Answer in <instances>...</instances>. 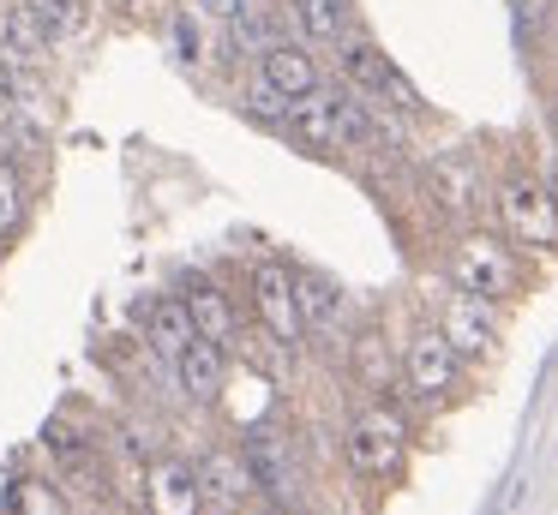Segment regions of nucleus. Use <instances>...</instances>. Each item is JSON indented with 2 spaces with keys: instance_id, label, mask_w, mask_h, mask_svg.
<instances>
[{
  "instance_id": "f257e3e1",
  "label": "nucleus",
  "mask_w": 558,
  "mask_h": 515,
  "mask_svg": "<svg viewBox=\"0 0 558 515\" xmlns=\"http://www.w3.org/2000/svg\"><path fill=\"white\" fill-rule=\"evenodd\" d=\"M493 204H498V222H505V234L517 246L558 252V186L553 180H541L534 168H510L493 186Z\"/></svg>"
},
{
  "instance_id": "f03ea898",
  "label": "nucleus",
  "mask_w": 558,
  "mask_h": 515,
  "mask_svg": "<svg viewBox=\"0 0 558 515\" xmlns=\"http://www.w3.org/2000/svg\"><path fill=\"white\" fill-rule=\"evenodd\" d=\"M402 455H409V426H402L397 407L373 402V407H361V414L342 426V462H349L354 479L385 486V479L402 474Z\"/></svg>"
},
{
  "instance_id": "7ed1b4c3",
  "label": "nucleus",
  "mask_w": 558,
  "mask_h": 515,
  "mask_svg": "<svg viewBox=\"0 0 558 515\" xmlns=\"http://www.w3.org/2000/svg\"><path fill=\"white\" fill-rule=\"evenodd\" d=\"M450 275H457L462 294H481V299H510L522 287V258H517V240H498L486 228H469L450 252Z\"/></svg>"
},
{
  "instance_id": "20e7f679",
  "label": "nucleus",
  "mask_w": 558,
  "mask_h": 515,
  "mask_svg": "<svg viewBox=\"0 0 558 515\" xmlns=\"http://www.w3.org/2000/svg\"><path fill=\"white\" fill-rule=\"evenodd\" d=\"M246 294H253V311L258 323H265V335L282 347V354H294V347L306 342V318H301V287H294V270L282 258H258L253 270H246Z\"/></svg>"
},
{
  "instance_id": "39448f33",
  "label": "nucleus",
  "mask_w": 558,
  "mask_h": 515,
  "mask_svg": "<svg viewBox=\"0 0 558 515\" xmlns=\"http://www.w3.org/2000/svg\"><path fill=\"white\" fill-rule=\"evenodd\" d=\"M462 366L469 359L450 347V335L438 330V323H426V330H414L409 335V354H402V378H409V395L421 407H438V402H450L457 395V383H462Z\"/></svg>"
},
{
  "instance_id": "423d86ee",
  "label": "nucleus",
  "mask_w": 558,
  "mask_h": 515,
  "mask_svg": "<svg viewBox=\"0 0 558 515\" xmlns=\"http://www.w3.org/2000/svg\"><path fill=\"white\" fill-rule=\"evenodd\" d=\"M426 192H433V204H438V216H445V222H462V228H469L474 216H481V198H486L481 162H474L469 150L433 156V168H426Z\"/></svg>"
},
{
  "instance_id": "0eeeda50",
  "label": "nucleus",
  "mask_w": 558,
  "mask_h": 515,
  "mask_svg": "<svg viewBox=\"0 0 558 515\" xmlns=\"http://www.w3.org/2000/svg\"><path fill=\"white\" fill-rule=\"evenodd\" d=\"M253 467L246 450H205L198 455V491H205V515H234L241 503H253Z\"/></svg>"
},
{
  "instance_id": "6e6552de",
  "label": "nucleus",
  "mask_w": 558,
  "mask_h": 515,
  "mask_svg": "<svg viewBox=\"0 0 558 515\" xmlns=\"http://www.w3.org/2000/svg\"><path fill=\"white\" fill-rule=\"evenodd\" d=\"M337 60H342V84H349V90H361L366 102H378V108H390V90H397V60L385 54V48L373 42V36H342L337 42Z\"/></svg>"
},
{
  "instance_id": "1a4fd4ad",
  "label": "nucleus",
  "mask_w": 558,
  "mask_h": 515,
  "mask_svg": "<svg viewBox=\"0 0 558 515\" xmlns=\"http://www.w3.org/2000/svg\"><path fill=\"white\" fill-rule=\"evenodd\" d=\"M438 330L450 335V347H457L462 359H486L498 347V318H493V299L481 294H462L445 299V318H438Z\"/></svg>"
},
{
  "instance_id": "9d476101",
  "label": "nucleus",
  "mask_w": 558,
  "mask_h": 515,
  "mask_svg": "<svg viewBox=\"0 0 558 515\" xmlns=\"http://www.w3.org/2000/svg\"><path fill=\"white\" fill-rule=\"evenodd\" d=\"M43 450H49L54 474H61L73 491H97V486H102L97 443H90L85 431L73 426V419H49V431H43Z\"/></svg>"
},
{
  "instance_id": "9b49d317",
  "label": "nucleus",
  "mask_w": 558,
  "mask_h": 515,
  "mask_svg": "<svg viewBox=\"0 0 558 515\" xmlns=\"http://www.w3.org/2000/svg\"><path fill=\"white\" fill-rule=\"evenodd\" d=\"M145 510L150 515H205L198 462H150V474H145Z\"/></svg>"
},
{
  "instance_id": "f8f14e48",
  "label": "nucleus",
  "mask_w": 558,
  "mask_h": 515,
  "mask_svg": "<svg viewBox=\"0 0 558 515\" xmlns=\"http://www.w3.org/2000/svg\"><path fill=\"white\" fill-rule=\"evenodd\" d=\"M289 132L301 150H313V156H330V150H342V120H337V90H325L318 84L313 96H301V102L289 108Z\"/></svg>"
},
{
  "instance_id": "ddd939ff",
  "label": "nucleus",
  "mask_w": 558,
  "mask_h": 515,
  "mask_svg": "<svg viewBox=\"0 0 558 515\" xmlns=\"http://www.w3.org/2000/svg\"><path fill=\"white\" fill-rule=\"evenodd\" d=\"M174 378L193 402H217L222 383H229V347L210 342V335H193V342L174 354Z\"/></svg>"
},
{
  "instance_id": "4468645a",
  "label": "nucleus",
  "mask_w": 558,
  "mask_h": 515,
  "mask_svg": "<svg viewBox=\"0 0 558 515\" xmlns=\"http://www.w3.org/2000/svg\"><path fill=\"white\" fill-rule=\"evenodd\" d=\"M258 78H265L270 90H282L289 102H301V96L318 90V60H313V48H306V42H289V36H282V42L265 48Z\"/></svg>"
},
{
  "instance_id": "2eb2a0df",
  "label": "nucleus",
  "mask_w": 558,
  "mask_h": 515,
  "mask_svg": "<svg viewBox=\"0 0 558 515\" xmlns=\"http://www.w3.org/2000/svg\"><path fill=\"white\" fill-rule=\"evenodd\" d=\"M181 299H186V311H193V330H198V335H210V342H222V347L241 335V311H234V294H229V287L193 282Z\"/></svg>"
},
{
  "instance_id": "dca6fc26",
  "label": "nucleus",
  "mask_w": 558,
  "mask_h": 515,
  "mask_svg": "<svg viewBox=\"0 0 558 515\" xmlns=\"http://www.w3.org/2000/svg\"><path fill=\"white\" fill-rule=\"evenodd\" d=\"M193 335L198 330H193V311H186L181 294H162V299H150V306H145V342L157 347L162 359H174Z\"/></svg>"
},
{
  "instance_id": "f3484780",
  "label": "nucleus",
  "mask_w": 558,
  "mask_h": 515,
  "mask_svg": "<svg viewBox=\"0 0 558 515\" xmlns=\"http://www.w3.org/2000/svg\"><path fill=\"white\" fill-rule=\"evenodd\" d=\"M54 42V30L43 24L37 0H25V7H7V19H0V48L13 60H43Z\"/></svg>"
},
{
  "instance_id": "a211bd4d",
  "label": "nucleus",
  "mask_w": 558,
  "mask_h": 515,
  "mask_svg": "<svg viewBox=\"0 0 558 515\" xmlns=\"http://www.w3.org/2000/svg\"><path fill=\"white\" fill-rule=\"evenodd\" d=\"M294 287H301V318L306 330H337L342 323V287L318 270H294Z\"/></svg>"
},
{
  "instance_id": "6ab92c4d",
  "label": "nucleus",
  "mask_w": 558,
  "mask_h": 515,
  "mask_svg": "<svg viewBox=\"0 0 558 515\" xmlns=\"http://www.w3.org/2000/svg\"><path fill=\"white\" fill-rule=\"evenodd\" d=\"M294 12H301V30L313 42H342L354 24V0H294Z\"/></svg>"
},
{
  "instance_id": "aec40b11",
  "label": "nucleus",
  "mask_w": 558,
  "mask_h": 515,
  "mask_svg": "<svg viewBox=\"0 0 558 515\" xmlns=\"http://www.w3.org/2000/svg\"><path fill=\"white\" fill-rule=\"evenodd\" d=\"M246 467H253V479L265 491H277V498H289V486H294V467H289V455L277 450V438L270 431H258V438H246Z\"/></svg>"
},
{
  "instance_id": "412c9836",
  "label": "nucleus",
  "mask_w": 558,
  "mask_h": 515,
  "mask_svg": "<svg viewBox=\"0 0 558 515\" xmlns=\"http://www.w3.org/2000/svg\"><path fill=\"white\" fill-rule=\"evenodd\" d=\"M270 42H282V36H277V19H270L265 7H246V12H234V19H229V54L265 60Z\"/></svg>"
},
{
  "instance_id": "4be33fe9",
  "label": "nucleus",
  "mask_w": 558,
  "mask_h": 515,
  "mask_svg": "<svg viewBox=\"0 0 558 515\" xmlns=\"http://www.w3.org/2000/svg\"><path fill=\"white\" fill-rule=\"evenodd\" d=\"M19 222H25V180L13 162H0V240H13Z\"/></svg>"
},
{
  "instance_id": "5701e85b",
  "label": "nucleus",
  "mask_w": 558,
  "mask_h": 515,
  "mask_svg": "<svg viewBox=\"0 0 558 515\" xmlns=\"http://www.w3.org/2000/svg\"><path fill=\"white\" fill-rule=\"evenodd\" d=\"M13 515H66L61 491L49 479H19L13 486Z\"/></svg>"
},
{
  "instance_id": "b1692460",
  "label": "nucleus",
  "mask_w": 558,
  "mask_h": 515,
  "mask_svg": "<svg viewBox=\"0 0 558 515\" xmlns=\"http://www.w3.org/2000/svg\"><path fill=\"white\" fill-rule=\"evenodd\" d=\"M289 108H294V102H289L282 90H270L265 78H258L253 90H246V114H253L258 126H289Z\"/></svg>"
},
{
  "instance_id": "393cba45",
  "label": "nucleus",
  "mask_w": 558,
  "mask_h": 515,
  "mask_svg": "<svg viewBox=\"0 0 558 515\" xmlns=\"http://www.w3.org/2000/svg\"><path fill=\"white\" fill-rule=\"evenodd\" d=\"M37 12H43V24H49L54 36H78L85 30V0H37Z\"/></svg>"
},
{
  "instance_id": "a878e982",
  "label": "nucleus",
  "mask_w": 558,
  "mask_h": 515,
  "mask_svg": "<svg viewBox=\"0 0 558 515\" xmlns=\"http://www.w3.org/2000/svg\"><path fill=\"white\" fill-rule=\"evenodd\" d=\"M174 48H181V60H198V24H193V12H174Z\"/></svg>"
},
{
  "instance_id": "bb28decb",
  "label": "nucleus",
  "mask_w": 558,
  "mask_h": 515,
  "mask_svg": "<svg viewBox=\"0 0 558 515\" xmlns=\"http://www.w3.org/2000/svg\"><path fill=\"white\" fill-rule=\"evenodd\" d=\"M13 96H19V60L0 48V108H13Z\"/></svg>"
},
{
  "instance_id": "cd10ccee",
  "label": "nucleus",
  "mask_w": 558,
  "mask_h": 515,
  "mask_svg": "<svg viewBox=\"0 0 558 515\" xmlns=\"http://www.w3.org/2000/svg\"><path fill=\"white\" fill-rule=\"evenodd\" d=\"M193 7H205L210 19H234V12H246L253 0H193Z\"/></svg>"
},
{
  "instance_id": "c85d7f7f",
  "label": "nucleus",
  "mask_w": 558,
  "mask_h": 515,
  "mask_svg": "<svg viewBox=\"0 0 558 515\" xmlns=\"http://www.w3.org/2000/svg\"><path fill=\"white\" fill-rule=\"evenodd\" d=\"M546 126H553V150H558V90L546 96Z\"/></svg>"
},
{
  "instance_id": "c756f323",
  "label": "nucleus",
  "mask_w": 558,
  "mask_h": 515,
  "mask_svg": "<svg viewBox=\"0 0 558 515\" xmlns=\"http://www.w3.org/2000/svg\"><path fill=\"white\" fill-rule=\"evenodd\" d=\"M234 515H270V510H258V503H241V510H234Z\"/></svg>"
},
{
  "instance_id": "7c9ffc66",
  "label": "nucleus",
  "mask_w": 558,
  "mask_h": 515,
  "mask_svg": "<svg viewBox=\"0 0 558 515\" xmlns=\"http://www.w3.org/2000/svg\"><path fill=\"white\" fill-rule=\"evenodd\" d=\"M109 515H150V510H109Z\"/></svg>"
}]
</instances>
